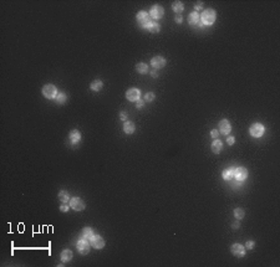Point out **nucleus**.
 Masks as SVG:
<instances>
[{"mask_svg": "<svg viewBox=\"0 0 280 267\" xmlns=\"http://www.w3.org/2000/svg\"><path fill=\"white\" fill-rule=\"evenodd\" d=\"M120 117H121V119H123V121H125V119H126V118H127V116H126V113H125V112H122V113H121V116H120Z\"/></svg>", "mask_w": 280, "mask_h": 267, "instance_id": "nucleus-35", "label": "nucleus"}, {"mask_svg": "<svg viewBox=\"0 0 280 267\" xmlns=\"http://www.w3.org/2000/svg\"><path fill=\"white\" fill-rule=\"evenodd\" d=\"M254 241H247V244H245V249H248V250H252L253 247H254Z\"/></svg>", "mask_w": 280, "mask_h": 267, "instance_id": "nucleus-30", "label": "nucleus"}, {"mask_svg": "<svg viewBox=\"0 0 280 267\" xmlns=\"http://www.w3.org/2000/svg\"><path fill=\"white\" fill-rule=\"evenodd\" d=\"M176 23L180 24V23H182V16H180V18H179V16H177V18H176Z\"/></svg>", "mask_w": 280, "mask_h": 267, "instance_id": "nucleus-37", "label": "nucleus"}, {"mask_svg": "<svg viewBox=\"0 0 280 267\" xmlns=\"http://www.w3.org/2000/svg\"><path fill=\"white\" fill-rule=\"evenodd\" d=\"M56 102L59 103V105H64L65 102H66V100H67V97H66V95L65 93H60V95H57L56 96Z\"/></svg>", "mask_w": 280, "mask_h": 267, "instance_id": "nucleus-26", "label": "nucleus"}, {"mask_svg": "<svg viewBox=\"0 0 280 267\" xmlns=\"http://www.w3.org/2000/svg\"><path fill=\"white\" fill-rule=\"evenodd\" d=\"M148 29H150V31H151V32L156 34V32H158V31L161 30V26H159V24H157V23H153V24H151V26H150Z\"/></svg>", "mask_w": 280, "mask_h": 267, "instance_id": "nucleus-27", "label": "nucleus"}, {"mask_svg": "<svg viewBox=\"0 0 280 267\" xmlns=\"http://www.w3.org/2000/svg\"><path fill=\"white\" fill-rule=\"evenodd\" d=\"M201 19L204 25H212L215 21V11L213 9H207L202 13Z\"/></svg>", "mask_w": 280, "mask_h": 267, "instance_id": "nucleus-1", "label": "nucleus"}, {"mask_svg": "<svg viewBox=\"0 0 280 267\" xmlns=\"http://www.w3.org/2000/svg\"><path fill=\"white\" fill-rule=\"evenodd\" d=\"M81 236H82V239H85V240H91V237L93 236V230L91 229V228H85L83 230H82V234H81Z\"/></svg>", "mask_w": 280, "mask_h": 267, "instance_id": "nucleus-17", "label": "nucleus"}, {"mask_svg": "<svg viewBox=\"0 0 280 267\" xmlns=\"http://www.w3.org/2000/svg\"><path fill=\"white\" fill-rule=\"evenodd\" d=\"M244 215H245V212H244V210L243 209H240V207H237L235 210H234V216L238 219V220H240V219H243L244 217Z\"/></svg>", "mask_w": 280, "mask_h": 267, "instance_id": "nucleus-25", "label": "nucleus"}, {"mask_svg": "<svg viewBox=\"0 0 280 267\" xmlns=\"http://www.w3.org/2000/svg\"><path fill=\"white\" fill-rule=\"evenodd\" d=\"M199 19H201V18H199V14L194 11V13H192V14L188 16V23H189L191 25H197V24L199 23Z\"/></svg>", "mask_w": 280, "mask_h": 267, "instance_id": "nucleus-19", "label": "nucleus"}, {"mask_svg": "<svg viewBox=\"0 0 280 267\" xmlns=\"http://www.w3.org/2000/svg\"><path fill=\"white\" fill-rule=\"evenodd\" d=\"M172 9H173L174 13L180 14V13L184 10V5H183V3H180V2H174L173 5H172Z\"/></svg>", "mask_w": 280, "mask_h": 267, "instance_id": "nucleus-21", "label": "nucleus"}, {"mask_svg": "<svg viewBox=\"0 0 280 267\" xmlns=\"http://www.w3.org/2000/svg\"><path fill=\"white\" fill-rule=\"evenodd\" d=\"M134 124L132 123V122H126L125 124H123V130H125V133L126 134H132V133L134 132Z\"/></svg>", "mask_w": 280, "mask_h": 267, "instance_id": "nucleus-18", "label": "nucleus"}, {"mask_svg": "<svg viewBox=\"0 0 280 267\" xmlns=\"http://www.w3.org/2000/svg\"><path fill=\"white\" fill-rule=\"evenodd\" d=\"M218 136H219V130H217V129H213V130L210 132V137H212V138L217 139V138H218Z\"/></svg>", "mask_w": 280, "mask_h": 267, "instance_id": "nucleus-29", "label": "nucleus"}, {"mask_svg": "<svg viewBox=\"0 0 280 267\" xmlns=\"http://www.w3.org/2000/svg\"><path fill=\"white\" fill-rule=\"evenodd\" d=\"M239 228V222H234L233 224V229H238Z\"/></svg>", "mask_w": 280, "mask_h": 267, "instance_id": "nucleus-36", "label": "nucleus"}, {"mask_svg": "<svg viewBox=\"0 0 280 267\" xmlns=\"http://www.w3.org/2000/svg\"><path fill=\"white\" fill-rule=\"evenodd\" d=\"M151 75L153 76V77H157V72L156 71H153V72H151Z\"/></svg>", "mask_w": 280, "mask_h": 267, "instance_id": "nucleus-38", "label": "nucleus"}, {"mask_svg": "<svg viewBox=\"0 0 280 267\" xmlns=\"http://www.w3.org/2000/svg\"><path fill=\"white\" fill-rule=\"evenodd\" d=\"M145 100H146V101H148V102H152V101L155 100V93H152V92H148V93H146V96H145Z\"/></svg>", "mask_w": 280, "mask_h": 267, "instance_id": "nucleus-28", "label": "nucleus"}, {"mask_svg": "<svg viewBox=\"0 0 280 267\" xmlns=\"http://www.w3.org/2000/svg\"><path fill=\"white\" fill-rule=\"evenodd\" d=\"M231 253L237 257H243L245 255V247L242 246L240 244H234L231 246Z\"/></svg>", "mask_w": 280, "mask_h": 267, "instance_id": "nucleus-11", "label": "nucleus"}, {"mask_svg": "<svg viewBox=\"0 0 280 267\" xmlns=\"http://www.w3.org/2000/svg\"><path fill=\"white\" fill-rule=\"evenodd\" d=\"M202 8H203V4H202V3H198V4H197V5L194 6V9H196V13H197L198 10H201Z\"/></svg>", "mask_w": 280, "mask_h": 267, "instance_id": "nucleus-32", "label": "nucleus"}, {"mask_svg": "<svg viewBox=\"0 0 280 267\" xmlns=\"http://www.w3.org/2000/svg\"><path fill=\"white\" fill-rule=\"evenodd\" d=\"M137 21H138V24L141 25V27H143V29H147V27H150L151 26V16H150V14H147L146 11H139L138 14H137Z\"/></svg>", "mask_w": 280, "mask_h": 267, "instance_id": "nucleus-2", "label": "nucleus"}, {"mask_svg": "<svg viewBox=\"0 0 280 267\" xmlns=\"http://www.w3.org/2000/svg\"><path fill=\"white\" fill-rule=\"evenodd\" d=\"M219 130H220V133H223V134H228V133H230V130H231L230 122L228 119H222L219 122Z\"/></svg>", "mask_w": 280, "mask_h": 267, "instance_id": "nucleus-13", "label": "nucleus"}, {"mask_svg": "<svg viewBox=\"0 0 280 267\" xmlns=\"http://www.w3.org/2000/svg\"><path fill=\"white\" fill-rule=\"evenodd\" d=\"M70 206L74 209V210H76V211H82L83 209H85V203H83V200H81L80 198H72L71 200H70Z\"/></svg>", "mask_w": 280, "mask_h": 267, "instance_id": "nucleus-8", "label": "nucleus"}, {"mask_svg": "<svg viewBox=\"0 0 280 267\" xmlns=\"http://www.w3.org/2000/svg\"><path fill=\"white\" fill-rule=\"evenodd\" d=\"M142 107H143V101L138 100V101H137V108L139 109V108H142Z\"/></svg>", "mask_w": 280, "mask_h": 267, "instance_id": "nucleus-34", "label": "nucleus"}, {"mask_svg": "<svg viewBox=\"0 0 280 267\" xmlns=\"http://www.w3.org/2000/svg\"><path fill=\"white\" fill-rule=\"evenodd\" d=\"M61 260H62L64 262L71 261V260H72V252H71L70 250H64V251L61 252Z\"/></svg>", "mask_w": 280, "mask_h": 267, "instance_id": "nucleus-22", "label": "nucleus"}, {"mask_svg": "<svg viewBox=\"0 0 280 267\" xmlns=\"http://www.w3.org/2000/svg\"><path fill=\"white\" fill-rule=\"evenodd\" d=\"M139 95H141V92H139L138 88H129V90L126 92V98L129 101V102H137L139 100Z\"/></svg>", "mask_w": 280, "mask_h": 267, "instance_id": "nucleus-7", "label": "nucleus"}, {"mask_svg": "<svg viewBox=\"0 0 280 267\" xmlns=\"http://www.w3.org/2000/svg\"><path fill=\"white\" fill-rule=\"evenodd\" d=\"M222 176H223V179H224V180H227V182L231 180V178L234 176V168H229V169H225V170L223 171Z\"/></svg>", "mask_w": 280, "mask_h": 267, "instance_id": "nucleus-15", "label": "nucleus"}, {"mask_svg": "<svg viewBox=\"0 0 280 267\" xmlns=\"http://www.w3.org/2000/svg\"><path fill=\"white\" fill-rule=\"evenodd\" d=\"M102 86H104L102 81H101V80H96V81H93V82L91 83V90L95 91V92H99L101 88H102Z\"/></svg>", "mask_w": 280, "mask_h": 267, "instance_id": "nucleus-20", "label": "nucleus"}, {"mask_svg": "<svg viewBox=\"0 0 280 267\" xmlns=\"http://www.w3.org/2000/svg\"><path fill=\"white\" fill-rule=\"evenodd\" d=\"M60 210L64 211V212H66V211H69V206L67 205H61L60 206Z\"/></svg>", "mask_w": 280, "mask_h": 267, "instance_id": "nucleus-33", "label": "nucleus"}, {"mask_svg": "<svg viewBox=\"0 0 280 267\" xmlns=\"http://www.w3.org/2000/svg\"><path fill=\"white\" fill-rule=\"evenodd\" d=\"M91 245H92V247H95V249H97V250H100V249H102L104 246H105V240L100 236V235H93L92 237H91Z\"/></svg>", "mask_w": 280, "mask_h": 267, "instance_id": "nucleus-9", "label": "nucleus"}, {"mask_svg": "<svg viewBox=\"0 0 280 267\" xmlns=\"http://www.w3.org/2000/svg\"><path fill=\"white\" fill-rule=\"evenodd\" d=\"M151 66L153 67V68H162V67H164L166 66V60H164V57H162V56H156V57H153L152 60H151Z\"/></svg>", "mask_w": 280, "mask_h": 267, "instance_id": "nucleus-12", "label": "nucleus"}, {"mask_svg": "<svg viewBox=\"0 0 280 267\" xmlns=\"http://www.w3.org/2000/svg\"><path fill=\"white\" fill-rule=\"evenodd\" d=\"M76 247H77V251H78L81 255H86V253H88V251H90V245H88V241H87V240H85V239L78 240V241H77V244H76Z\"/></svg>", "mask_w": 280, "mask_h": 267, "instance_id": "nucleus-6", "label": "nucleus"}, {"mask_svg": "<svg viewBox=\"0 0 280 267\" xmlns=\"http://www.w3.org/2000/svg\"><path fill=\"white\" fill-rule=\"evenodd\" d=\"M42 95L49 100H54L57 96V90L54 84H45L42 87Z\"/></svg>", "mask_w": 280, "mask_h": 267, "instance_id": "nucleus-3", "label": "nucleus"}, {"mask_svg": "<svg viewBox=\"0 0 280 267\" xmlns=\"http://www.w3.org/2000/svg\"><path fill=\"white\" fill-rule=\"evenodd\" d=\"M150 14H151V18H153L155 20H158V19H161V18L163 16L164 9H163L161 5H155V6H152Z\"/></svg>", "mask_w": 280, "mask_h": 267, "instance_id": "nucleus-10", "label": "nucleus"}, {"mask_svg": "<svg viewBox=\"0 0 280 267\" xmlns=\"http://www.w3.org/2000/svg\"><path fill=\"white\" fill-rule=\"evenodd\" d=\"M234 178L238 182H243L248 178V170L244 166H239L234 169Z\"/></svg>", "mask_w": 280, "mask_h": 267, "instance_id": "nucleus-5", "label": "nucleus"}, {"mask_svg": "<svg viewBox=\"0 0 280 267\" xmlns=\"http://www.w3.org/2000/svg\"><path fill=\"white\" fill-rule=\"evenodd\" d=\"M59 199H60V201L61 203H67L69 200H70V198H69V193L67 191H60L59 193Z\"/></svg>", "mask_w": 280, "mask_h": 267, "instance_id": "nucleus-24", "label": "nucleus"}, {"mask_svg": "<svg viewBox=\"0 0 280 267\" xmlns=\"http://www.w3.org/2000/svg\"><path fill=\"white\" fill-rule=\"evenodd\" d=\"M227 142H228L229 146H233V144H234V142H235V139H234V137H228L227 138Z\"/></svg>", "mask_w": 280, "mask_h": 267, "instance_id": "nucleus-31", "label": "nucleus"}, {"mask_svg": "<svg viewBox=\"0 0 280 267\" xmlns=\"http://www.w3.org/2000/svg\"><path fill=\"white\" fill-rule=\"evenodd\" d=\"M222 149H223V143H222L219 139H215V141L212 143V152L215 153V154H218V153H220Z\"/></svg>", "mask_w": 280, "mask_h": 267, "instance_id": "nucleus-16", "label": "nucleus"}, {"mask_svg": "<svg viewBox=\"0 0 280 267\" xmlns=\"http://www.w3.org/2000/svg\"><path fill=\"white\" fill-rule=\"evenodd\" d=\"M136 70H137L138 73H147L148 72V66L146 64H143V62H139V64L136 65Z\"/></svg>", "mask_w": 280, "mask_h": 267, "instance_id": "nucleus-23", "label": "nucleus"}, {"mask_svg": "<svg viewBox=\"0 0 280 267\" xmlns=\"http://www.w3.org/2000/svg\"><path fill=\"white\" fill-rule=\"evenodd\" d=\"M249 133H250V136H253L255 138H259V137H261L264 134V125L261 123H254L249 128Z\"/></svg>", "mask_w": 280, "mask_h": 267, "instance_id": "nucleus-4", "label": "nucleus"}, {"mask_svg": "<svg viewBox=\"0 0 280 267\" xmlns=\"http://www.w3.org/2000/svg\"><path fill=\"white\" fill-rule=\"evenodd\" d=\"M70 139H71V142L72 143H78L80 141H81V133L77 130V129H74V130H71L70 132Z\"/></svg>", "mask_w": 280, "mask_h": 267, "instance_id": "nucleus-14", "label": "nucleus"}]
</instances>
